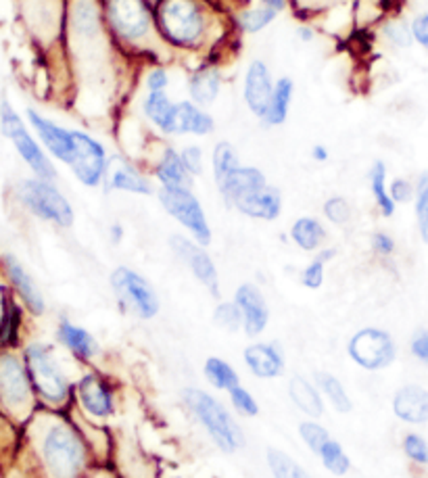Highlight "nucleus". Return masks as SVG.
Listing matches in <instances>:
<instances>
[{"mask_svg": "<svg viewBox=\"0 0 428 478\" xmlns=\"http://www.w3.org/2000/svg\"><path fill=\"white\" fill-rule=\"evenodd\" d=\"M292 98H295V80L289 78V75L276 78L272 98H269L266 114H263L261 117L263 126L278 128V126H283V123H286V120H289V115H291Z\"/></svg>", "mask_w": 428, "mask_h": 478, "instance_id": "bb28decb", "label": "nucleus"}, {"mask_svg": "<svg viewBox=\"0 0 428 478\" xmlns=\"http://www.w3.org/2000/svg\"><path fill=\"white\" fill-rule=\"evenodd\" d=\"M278 13L274 9L266 7V4L257 3L245 4L238 11L232 13V27L234 32L243 34V36H257V34L266 32L274 21L278 20Z\"/></svg>", "mask_w": 428, "mask_h": 478, "instance_id": "b1692460", "label": "nucleus"}, {"mask_svg": "<svg viewBox=\"0 0 428 478\" xmlns=\"http://www.w3.org/2000/svg\"><path fill=\"white\" fill-rule=\"evenodd\" d=\"M232 208L243 215L253 217V220L274 222L283 211V194L276 186L266 184L234 200Z\"/></svg>", "mask_w": 428, "mask_h": 478, "instance_id": "6ab92c4d", "label": "nucleus"}, {"mask_svg": "<svg viewBox=\"0 0 428 478\" xmlns=\"http://www.w3.org/2000/svg\"><path fill=\"white\" fill-rule=\"evenodd\" d=\"M245 362L260 379H276L283 374V356L272 345H251L245 349Z\"/></svg>", "mask_w": 428, "mask_h": 478, "instance_id": "c85d7f7f", "label": "nucleus"}, {"mask_svg": "<svg viewBox=\"0 0 428 478\" xmlns=\"http://www.w3.org/2000/svg\"><path fill=\"white\" fill-rule=\"evenodd\" d=\"M266 184V174H263L260 168H245V165H238L230 176H226V180L220 182L218 188L226 203L232 208L234 200Z\"/></svg>", "mask_w": 428, "mask_h": 478, "instance_id": "393cba45", "label": "nucleus"}, {"mask_svg": "<svg viewBox=\"0 0 428 478\" xmlns=\"http://www.w3.org/2000/svg\"><path fill=\"white\" fill-rule=\"evenodd\" d=\"M152 17L161 44L184 55H211L224 38V27H232L218 20L211 0H157Z\"/></svg>", "mask_w": 428, "mask_h": 478, "instance_id": "f257e3e1", "label": "nucleus"}, {"mask_svg": "<svg viewBox=\"0 0 428 478\" xmlns=\"http://www.w3.org/2000/svg\"><path fill=\"white\" fill-rule=\"evenodd\" d=\"M378 34L395 51H408L416 44L412 36V23L403 20V17H386V20L380 21Z\"/></svg>", "mask_w": 428, "mask_h": 478, "instance_id": "2f4dec72", "label": "nucleus"}, {"mask_svg": "<svg viewBox=\"0 0 428 478\" xmlns=\"http://www.w3.org/2000/svg\"><path fill=\"white\" fill-rule=\"evenodd\" d=\"M320 458H322V464H324V468L328 472H332V474L337 476H343L347 474L349 470V458L345 456L343 447L339 445L337 441H328L324 445V450L320 451Z\"/></svg>", "mask_w": 428, "mask_h": 478, "instance_id": "79ce46f5", "label": "nucleus"}, {"mask_svg": "<svg viewBox=\"0 0 428 478\" xmlns=\"http://www.w3.org/2000/svg\"><path fill=\"white\" fill-rule=\"evenodd\" d=\"M268 464L274 478H312L295 462V459L278 450L268 451Z\"/></svg>", "mask_w": 428, "mask_h": 478, "instance_id": "58836bf2", "label": "nucleus"}, {"mask_svg": "<svg viewBox=\"0 0 428 478\" xmlns=\"http://www.w3.org/2000/svg\"><path fill=\"white\" fill-rule=\"evenodd\" d=\"M326 228L315 217H299L291 226V239L299 249L318 253L326 240Z\"/></svg>", "mask_w": 428, "mask_h": 478, "instance_id": "7c9ffc66", "label": "nucleus"}, {"mask_svg": "<svg viewBox=\"0 0 428 478\" xmlns=\"http://www.w3.org/2000/svg\"><path fill=\"white\" fill-rule=\"evenodd\" d=\"M289 395H291L292 404H295L301 411H305L307 416L315 418V416H320L322 411H324L320 393L315 391V387L309 385V382L305 380L303 376H295V379L291 380Z\"/></svg>", "mask_w": 428, "mask_h": 478, "instance_id": "f704fd0d", "label": "nucleus"}, {"mask_svg": "<svg viewBox=\"0 0 428 478\" xmlns=\"http://www.w3.org/2000/svg\"><path fill=\"white\" fill-rule=\"evenodd\" d=\"M75 140V155L69 168L75 178L88 188H97L105 184V176L109 168V153L103 143H98L92 134L84 129H74Z\"/></svg>", "mask_w": 428, "mask_h": 478, "instance_id": "1a4fd4ad", "label": "nucleus"}, {"mask_svg": "<svg viewBox=\"0 0 428 478\" xmlns=\"http://www.w3.org/2000/svg\"><path fill=\"white\" fill-rule=\"evenodd\" d=\"M121 236H124V228H121L120 223H115V226H111V239H113V243H120Z\"/></svg>", "mask_w": 428, "mask_h": 478, "instance_id": "13d9d810", "label": "nucleus"}, {"mask_svg": "<svg viewBox=\"0 0 428 478\" xmlns=\"http://www.w3.org/2000/svg\"><path fill=\"white\" fill-rule=\"evenodd\" d=\"M215 132V120L207 109L198 107L192 100H178V136L205 138Z\"/></svg>", "mask_w": 428, "mask_h": 478, "instance_id": "a878e982", "label": "nucleus"}, {"mask_svg": "<svg viewBox=\"0 0 428 478\" xmlns=\"http://www.w3.org/2000/svg\"><path fill=\"white\" fill-rule=\"evenodd\" d=\"M182 397H184L186 405L195 411L203 427L207 428L211 439L218 443V447H222L226 453H232L243 445V430L220 401H215L205 391H198V388H186Z\"/></svg>", "mask_w": 428, "mask_h": 478, "instance_id": "7ed1b4c3", "label": "nucleus"}, {"mask_svg": "<svg viewBox=\"0 0 428 478\" xmlns=\"http://www.w3.org/2000/svg\"><path fill=\"white\" fill-rule=\"evenodd\" d=\"M238 165L240 159L237 149H234L228 140H220V143L214 146V153H211V169H214L215 184L226 180V176H230Z\"/></svg>", "mask_w": 428, "mask_h": 478, "instance_id": "c9c22d12", "label": "nucleus"}, {"mask_svg": "<svg viewBox=\"0 0 428 478\" xmlns=\"http://www.w3.org/2000/svg\"><path fill=\"white\" fill-rule=\"evenodd\" d=\"M274 84H276V80H274L272 69L263 59H253L247 65L243 75V100L251 115L257 117L260 121L266 114L269 98H272Z\"/></svg>", "mask_w": 428, "mask_h": 478, "instance_id": "4468645a", "label": "nucleus"}, {"mask_svg": "<svg viewBox=\"0 0 428 478\" xmlns=\"http://www.w3.org/2000/svg\"><path fill=\"white\" fill-rule=\"evenodd\" d=\"M234 303L238 305L240 314H243V326L247 330V334L257 336L268 326V303L255 285H249V282L247 285H240L237 288V294H234Z\"/></svg>", "mask_w": 428, "mask_h": 478, "instance_id": "aec40b11", "label": "nucleus"}, {"mask_svg": "<svg viewBox=\"0 0 428 478\" xmlns=\"http://www.w3.org/2000/svg\"><path fill=\"white\" fill-rule=\"evenodd\" d=\"M322 211H324L326 220L337 223V226H345L351 220V205L347 203V199L339 197V194L328 199Z\"/></svg>", "mask_w": 428, "mask_h": 478, "instance_id": "a18cd8bd", "label": "nucleus"}, {"mask_svg": "<svg viewBox=\"0 0 428 478\" xmlns=\"http://www.w3.org/2000/svg\"><path fill=\"white\" fill-rule=\"evenodd\" d=\"M29 397V380L26 370L13 356L0 359V399L9 405H21Z\"/></svg>", "mask_w": 428, "mask_h": 478, "instance_id": "4be33fe9", "label": "nucleus"}, {"mask_svg": "<svg viewBox=\"0 0 428 478\" xmlns=\"http://www.w3.org/2000/svg\"><path fill=\"white\" fill-rule=\"evenodd\" d=\"M389 194H391V199L395 200V205L409 203V200H414L416 184L414 182H409L408 178H395L389 184Z\"/></svg>", "mask_w": 428, "mask_h": 478, "instance_id": "8fccbe9b", "label": "nucleus"}, {"mask_svg": "<svg viewBox=\"0 0 428 478\" xmlns=\"http://www.w3.org/2000/svg\"><path fill=\"white\" fill-rule=\"evenodd\" d=\"M27 120L32 123L34 132L40 136L43 145L46 146V151L51 153L57 161L72 165L74 155H75V140H74V129L61 128L58 123H55L49 117H44L38 111L29 109L27 111Z\"/></svg>", "mask_w": 428, "mask_h": 478, "instance_id": "dca6fc26", "label": "nucleus"}, {"mask_svg": "<svg viewBox=\"0 0 428 478\" xmlns=\"http://www.w3.org/2000/svg\"><path fill=\"white\" fill-rule=\"evenodd\" d=\"M143 82H144L146 92H167L169 84H172V78H169L166 65L152 63L151 67H146Z\"/></svg>", "mask_w": 428, "mask_h": 478, "instance_id": "37998d69", "label": "nucleus"}, {"mask_svg": "<svg viewBox=\"0 0 428 478\" xmlns=\"http://www.w3.org/2000/svg\"><path fill=\"white\" fill-rule=\"evenodd\" d=\"M169 247H172L174 255L189 265V270L192 271V276L201 282V285L207 288V291L214 294V297H220V276L218 268H215L214 259L207 251L203 249L201 245L195 243V240L186 239L182 234H174L169 239Z\"/></svg>", "mask_w": 428, "mask_h": 478, "instance_id": "f8f14e48", "label": "nucleus"}, {"mask_svg": "<svg viewBox=\"0 0 428 478\" xmlns=\"http://www.w3.org/2000/svg\"><path fill=\"white\" fill-rule=\"evenodd\" d=\"M140 111L152 129L161 136H178V100L167 92H146L140 100Z\"/></svg>", "mask_w": 428, "mask_h": 478, "instance_id": "f3484780", "label": "nucleus"}, {"mask_svg": "<svg viewBox=\"0 0 428 478\" xmlns=\"http://www.w3.org/2000/svg\"><path fill=\"white\" fill-rule=\"evenodd\" d=\"M111 288L121 301V305L140 320H151L160 311V297L155 288L149 285V280L143 278L138 271H134L126 265H120L111 271Z\"/></svg>", "mask_w": 428, "mask_h": 478, "instance_id": "0eeeda50", "label": "nucleus"}, {"mask_svg": "<svg viewBox=\"0 0 428 478\" xmlns=\"http://www.w3.org/2000/svg\"><path fill=\"white\" fill-rule=\"evenodd\" d=\"M0 126H3L4 136H9L11 143L15 145V149L21 155L23 161L32 168V172L36 174L38 178L49 182L57 178L55 165H52L43 146L36 143V138L27 132L26 123L21 121L17 111L11 107L9 100H3V103H0Z\"/></svg>", "mask_w": 428, "mask_h": 478, "instance_id": "20e7f679", "label": "nucleus"}, {"mask_svg": "<svg viewBox=\"0 0 428 478\" xmlns=\"http://www.w3.org/2000/svg\"><path fill=\"white\" fill-rule=\"evenodd\" d=\"M222 88H224V74H222L220 63L214 59L198 61L186 78L189 100L203 109H209L220 98Z\"/></svg>", "mask_w": 428, "mask_h": 478, "instance_id": "2eb2a0df", "label": "nucleus"}, {"mask_svg": "<svg viewBox=\"0 0 428 478\" xmlns=\"http://www.w3.org/2000/svg\"><path fill=\"white\" fill-rule=\"evenodd\" d=\"M149 3H151V4H155V3H157V0H149Z\"/></svg>", "mask_w": 428, "mask_h": 478, "instance_id": "bf43d9fd", "label": "nucleus"}, {"mask_svg": "<svg viewBox=\"0 0 428 478\" xmlns=\"http://www.w3.org/2000/svg\"><path fill=\"white\" fill-rule=\"evenodd\" d=\"M414 211L416 223H418V234L422 243L428 245V169L422 172L416 180V194H414Z\"/></svg>", "mask_w": 428, "mask_h": 478, "instance_id": "e433bc0d", "label": "nucleus"}, {"mask_svg": "<svg viewBox=\"0 0 428 478\" xmlns=\"http://www.w3.org/2000/svg\"><path fill=\"white\" fill-rule=\"evenodd\" d=\"M403 451L416 464H428V443L420 435H408L403 439Z\"/></svg>", "mask_w": 428, "mask_h": 478, "instance_id": "de8ad7c7", "label": "nucleus"}, {"mask_svg": "<svg viewBox=\"0 0 428 478\" xmlns=\"http://www.w3.org/2000/svg\"><path fill=\"white\" fill-rule=\"evenodd\" d=\"M368 180H370V191H372L374 203H377L378 211L385 217H393V214H395V209H397V205H395V200H393L391 194H389L385 161H374L372 163L370 174H368Z\"/></svg>", "mask_w": 428, "mask_h": 478, "instance_id": "473e14b6", "label": "nucleus"}, {"mask_svg": "<svg viewBox=\"0 0 428 478\" xmlns=\"http://www.w3.org/2000/svg\"><path fill=\"white\" fill-rule=\"evenodd\" d=\"M312 159L318 163H326L331 159V151L326 145H314L312 146Z\"/></svg>", "mask_w": 428, "mask_h": 478, "instance_id": "4d7b16f0", "label": "nucleus"}, {"mask_svg": "<svg viewBox=\"0 0 428 478\" xmlns=\"http://www.w3.org/2000/svg\"><path fill=\"white\" fill-rule=\"evenodd\" d=\"M205 374H207V379L214 382L218 388H226V391H232L234 387H238V374L234 372L230 365L226 362H222L218 357H211L207 359V364H205Z\"/></svg>", "mask_w": 428, "mask_h": 478, "instance_id": "ea45409f", "label": "nucleus"}, {"mask_svg": "<svg viewBox=\"0 0 428 478\" xmlns=\"http://www.w3.org/2000/svg\"><path fill=\"white\" fill-rule=\"evenodd\" d=\"M349 356L366 370H383L395 359V343L385 330L363 328L349 341Z\"/></svg>", "mask_w": 428, "mask_h": 478, "instance_id": "9d476101", "label": "nucleus"}, {"mask_svg": "<svg viewBox=\"0 0 428 478\" xmlns=\"http://www.w3.org/2000/svg\"><path fill=\"white\" fill-rule=\"evenodd\" d=\"M66 23L74 36L90 49H98V43L103 38L109 40L101 0H72L66 13Z\"/></svg>", "mask_w": 428, "mask_h": 478, "instance_id": "9b49d317", "label": "nucleus"}, {"mask_svg": "<svg viewBox=\"0 0 428 478\" xmlns=\"http://www.w3.org/2000/svg\"><path fill=\"white\" fill-rule=\"evenodd\" d=\"M46 466L57 478H75L84 466V450L74 430L67 427H52L43 447Z\"/></svg>", "mask_w": 428, "mask_h": 478, "instance_id": "6e6552de", "label": "nucleus"}, {"mask_svg": "<svg viewBox=\"0 0 428 478\" xmlns=\"http://www.w3.org/2000/svg\"><path fill=\"white\" fill-rule=\"evenodd\" d=\"M182 161H184L189 174L195 178V176L203 174V149L198 145H186L180 149Z\"/></svg>", "mask_w": 428, "mask_h": 478, "instance_id": "09e8293b", "label": "nucleus"}, {"mask_svg": "<svg viewBox=\"0 0 428 478\" xmlns=\"http://www.w3.org/2000/svg\"><path fill=\"white\" fill-rule=\"evenodd\" d=\"M315 382H318V387L326 393V397L331 399L334 410L341 411V414L351 410V401H349L347 393H345V388H343L341 382H339L337 376L326 374V372H315Z\"/></svg>", "mask_w": 428, "mask_h": 478, "instance_id": "4c0bfd02", "label": "nucleus"}, {"mask_svg": "<svg viewBox=\"0 0 428 478\" xmlns=\"http://www.w3.org/2000/svg\"><path fill=\"white\" fill-rule=\"evenodd\" d=\"M412 356L428 368V330H420L412 339Z\"/></svg>", "mask_w": 428, "mask_h": 478, "instance_id": "864d4df0", "label": "nucleus"}, {"mask_svg": "<svg viewBox=\"0 0 428 478\" xmlns=\"http://www.w3.org/2000/svg\"><path fill=\"white\" fill-rule=\"evenodd\" d=\"M105 184L109 191H121L132 194H143L149 197L152 194V184L146 176L134 165L128 157L111 155L107 176H105Z\"/></svg>", "mask_w": 428, "mask_h": 478, "instance_id": "a211bd4d", "label": "nucleus"}, {"mask_svg": "<svg viewBox=\"0 0 428 478\" xmlns=\"http://www.w3.org/2000/svg\"><path fill=\"white\" fill-rule=\"evenodd\" d=\"M78 393L82 405H84L92 416L105 418L113 414V399H111V393L97 376H84L78 385Z\"/></svg>", "mask_w": 428, "mask_h": 478, "instance_id": "cd10ccee", "label": "nucleus"}, {"mask_svg": "<svg viewBox=\"0 0 428 478\" xmlns=\"http://www.w3.org/2000/svg\"><path fill=\"white\" fill-rule=\"evenodd\" d=\"M295 36H297L299 43L312 44L315 36H318V29H315L312 23H299L297 29H295Z\"/></svg>", "mask_w": 428, "mask_h": 478, "instance_id": "6e6d98bb", "label": "nucleus"}, {"mask_svg": "<svg viewBox=\"0 0 428 478\" xmlns=\"http://www.w3.org/2000/svg\"><path fill=\"white\" fill-rule=\"evenodd\" d=\"M393 411L408 424L428 422V391L418 385H406L393 397Z\"/></svg>", "mask_w": 428, "mask_h": 478, "instance_id": "5701e85b", "label": "nucleus"}, {"mask_svg": "<svg viewBox=\"0 0 428 478\" xmlns=\"http://www.w3.org/2000/svg\"><path fill=\"white\" fill-rule=\"evenodd\" d=\"M230 397H232V405L237 407L238 411H243V414L257 416V411H260V407H257L253 395L245 391V388L234 387L232 391H230Z\"/></svg>", "mask_w": 428, "mask_h": 478, "instance_id": "3c124183", "label": "nucleus"}, {"mask_svg": "<svg viewBox=\"0 0 428 478\" xmlns=\"http://www.w3.org/2000/svg\"><path fill=\"white\" fill-rule=\"evenodd\" d=\"M214 320L218 326L230 330V333H237V330L243 326V314H240L237 303H220L215 307Z\"/></svg>", "mask_w": 428, "mask_h": 478, "instance_id": "c03bdc74", "label": "nucleus"}, {"mask_svg": "<svg viewBox=\"0 0 428 478\" xmlns=\"http://www.w3.org/2000/svg\"><path fill=\"white\" fill-rule=\"evenodd\" d=\"M4 263H7V271H9L11 280H13V285L17 288V293L21 294V299L26 301V305L34 311V314H43L44 299H43V294H40L38 286L34 285L32 276L23 270V265L17 262L15 257L9 255L7 259H4Z\"/></svg>", "mask_w": 428, "mask_h": 478, "instance_id": "c756f323", "label": "nucleus"}, {"mask_svg": "<svg viewBox=\"0 0 428 478\" xmlns=\"http://www.w3.org/2000/svg\"><path fill=\"white\" fill-rule=\"evenodd\" d=\"M334 255H337V251L334 249L318 251V255H315L314 262H309L307 268L301 271V282L305 288H312V291H315V288L322 286V282H324V268Z\"/></svg>", "mask_w": 428, "mask_h": 478, "instance_id": "a19ab883", "label": "nucleus"}, {"mask_svg": "<svg viewBox=\"0 0 428 478\" xmlns=\"http://www.w3.org/2000/svg\"><path fill=\"white\" fill-rule=\"evenodd\" d=\"M58 336H61L63 343H66L75 356L84 359H90L98 351L95 336L88 333V330L74 326V324L69 322H61V326H58Z\"/></svg>", "mask_w": 428, "mask_h": 478, "instance_id": "72a5a7b5", "label": "nucleus"}, {"mask_svg": "<svg viewBox=\"0 0 428 478\" xmlns=\"http://www.w3.org/2000/svg\"><path fill=\"white\" fill-rule=\"evenodd\" d=\"M161 208L182 223L192 234V240L201 247L211 243V228L205 215L201 200L195 197L192 188H160L157 191Z\"/></svg>", "mask_w": 428, "mask_h": 478, "instance_id": "39448f33", "label": "nucleus"}, {"mask_svg": "<svg viewBox=\"0 0 428 478\" xmlns=\"http://www.w3.org/2000/svg\"><path fill=\"white\" fill-rule=\"evenodd\" d=\"M299 433H301V439L307 443V447L314 453H318L324 450V445L328 441H331V435L326 433V428H322L320 424L315 422H303L301 427H299Z\"/></svg>", "mask_w": 428, "mask_h": 478, "instance_id": "49530a36", "label": "nucleus"}, {"mask_svg": "<svg viewBox=\"0 0 428 478\" xmlns=\"http://www.w3.org/2000/svg\"><path fill=\"white\" fill-rule=\"evenodd\" d=\"M152 176L161 188H192V176L182 161L180 149L172 145L161 146L160 155L152 163Z\"/></svg>", "mask_w": 428, "mask_h": 478, "instance_id": "412c9836", "label": "nucleus"}, {"mask_svg": "<svg viewBox=\"0 0 428 478\" xmlns=\"http://www.w3.org/2000/svg\"><path fill=\"white\" fill-rule=\"evenodd\" d=\"M372 249L374 253H378V255L389 257L395 253V240L391 239L386 232H374L372 234Z\"/></svg>", "mask_w": 428, "mask_h": 478, "instance_id": "5fc2aeb1", "label": "nucleus"}, {"mask_svg": "<svg viewBox=\"0 0 428 478\" xmlns=\"http://www.w3.org/2000/svg\"><path fill=\"white\" fill-rule=\"evenodd\" d=\"M27 365H29V374H32L34 385L43 397L49 401H58L66 399L67 395V380L66 376L61 374V370L57 368L55 359L49 353V349L43 345H32L27 349Z\"/></svg>", "mask_w": 428, "mask_h": 478, "instance_id": "ddd939ff", "label": "nucleus"}, {"mask_svg": "<svg viewBox=\"0 0 428 478\" xmlns=\"http://www.w3.org/2000/svg\"><path fill=\"white\" fill-rule=\"evenodd\" d=\"M19 197L32 214H36L46 222H52L63 228H69L74 223L75 215L72 203L49 180L36 178L21 182Z\"/></svg>", "mask_w": 428, "mask_h": 478, "instance_id": "423d86ee", "label": "nucleus"}, {"mask_svg": "<svg viewBox=\"0 0 428 478\" xmlns=\"http://www.w3.org/2000/svg\"><path fill=\"white\" fill-rule=\"evenodd\" d=\"M101 3L111 44L130 57H146L152 59V63H161L155 52L161 40L157 36L149 0H101Z\"/></svg>", "mask_w": 428, "mask_h": 478, "instance_id": "f03ea898", "label": "nucleus"}, {"mask_svg": "<svg viewBox=\"0 0 428 478\" xmlns=\"http://www.w3.org/2000/svg\"><path fill=\"white\" fill-rule=\"evenodd\" d=\"M409 23H412L414 43L418 44L422 51L428 52V11L426 13H418Z\"/></svg>", "mask_w": 428, "mask_h": 478, "instance_id": "603ef678", "label": "nucleus"}]
</instances>
